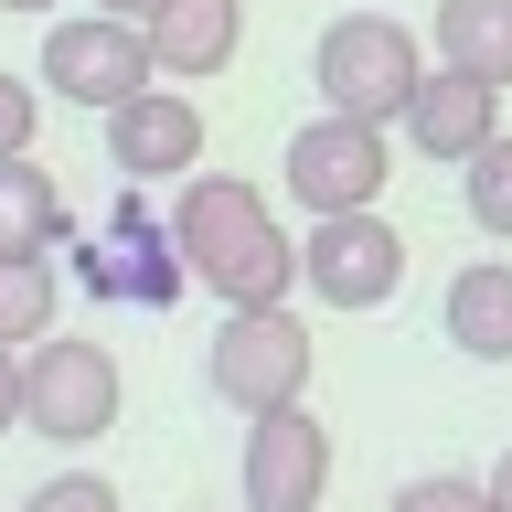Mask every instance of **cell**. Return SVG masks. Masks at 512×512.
Returning a JSON list of instances; mask_svg holds the SVG:
<instances>
[{"mask_svg": "<svg viewBox=\"0 0 512 512\" xmlns=\"http://www.w3.org/2000/svg\"><path fill=\"white\" fill-rule=\"evenodd\" d=\"M171 256H182V278L214 288L224 310H267V299L299 288V235H278V214H267L256 182H235V171H182Z\"/></svg>", "mask_w": 512, "mask_h": 512, "instance_id": "6da1fadb", "label": "cell"}, {"mask_svg": "<svg viewBox=\"0 0 512 512\" xmlns=\"http://www.w3.org/2000/svg\"><path fill=\"white\" fill-rule=\"evenodd\" d=\"M310 75H320V107H331V118H374L384 128L416 96V75H427V43H416L406 22H384V11H342V22L320 32Z\"/></svg>", "mask_w": 512, "mask_h": 512, "instance_id": "7a4b0ae2", "label": "cell"}, {"mask_svg": "<svg viewBox=\"0 0 512 512\" xmlns=\"http://www.w3.org/2000/svg\"><path fill=\"white\" fill-rule=\"evenodd\" d=\"M118 352L107 342H64V331H43V342H22V427L54 448H96L107 427H118Z\"/></svg>", "mask_w": 512, "mask_h": 512, "instance_id": "3957f363", "label": "cell"}, {"mask_svg": "<svg viewBox=\"0 0 512 512\" xmlns=\"http://www.w3.org/2000/svg\"><path fill=\"white\" fill-rule=\"evenodd\" d=\"M203 384H214L235 416L299 406V395H310V331H299V310H288V299H267V310H224L214 352H203Z\"/></svg>", "mask_w": 512, "mask_h": 512, "instance_id": "277c9868", "label": "cell"}, {"mask_svg": "<svg viewBox=\"0 0 512 512\" xmlns=\"http://www.w3.org/2000/svg\"><path fill=\"white\" fill-rule=\"evenodd\" d=\"M299 288H310L320 310H384V299L406 288V235L384 224V203H363V214H310V235H299Z\"/></svg>", "mask_w": 512, "mask_h": 512, "instance_id": "5b68a950", "label": "cell"}, {"mask_svg": "<svg viewBox=\"0 0 512 512\" xmlns=\"http://www.w3.org/2000/svg\"><path fill=\"white\" fill-rule=\"evenodd\" d=\"M288 192H299V214H363V203H384V171H395V150H384L374 118H331L320 107L310 128H288Z\"/></svg>", "mask_w": 512, "mask_h": 512, "instance_id": "8992f818", "label": "cell"}, {"mask_svg": "<svg viewBox=\"0 0 512 512\" xmlns=\"http://www.w3.org/2000/svg\"><path fill=\"white\" fill-rule=\"evenodd\" d=\"M43 86L64 96V107H118V96L160 86L150 75V43H139V22H118V11H86V22H54L43 32Z\"/></svg>", "mask_w": 512, "mask_h": 512, "instance_id": "52a82bcc", "label": "cell"}, {"mask_svg": "<svg viewBox=\"0 0 512 512\" xmlns=\"http://www.w3.org/2000/svg\"><path fill=\"white\" fill-rule=\"evenodd\" d=\"M320 491H331V427L310 416V395L246 416V512H320Z\"/></svg>", "mask_w": 512, "mask_h": 512, "instance_id": "ba28073f", "label": "cell"}, {"mask_svg": "<svg viewBox=\"0 0 512 512\" xmlns=\"http://www.w3.org/2000/svg\"><path fill=\"white\" fill-rule=\"evenodd\" d=\"M107 160H118V182H182L203 171V107L182 86H139L107 107Z\"/></svg>", "mask_w": 512, "mask_h": 512, "instance_id": "9c48e42d", "label": "cell"}, {"mask_svg": "<svg viewBox=\"0 0 512 512\" xmlns=\"http://www.w3.org/2000/svg\"><path fill=\"white\" fill-rule=\"evenodd\" d=\"M86 288L96 299H139V310H171V299L192 288L182 256H171V224L139 203V182H128V203L107 214V235L86 246Z\"/></svg>", "mask_w": 512, "mask_h": 512, "instance_id": "30bf717a", "label": "cell"}, {"mask_svg": "<svg viewBox=\"0 0 512 512\" xmlns=\"http://www.w3.org/2000/svg\"><path fill=\"white\" fill-rule=\"evenodd\" d=\"M395 128H406V150H427V160H459L502 128V86H480V75H459V64H427L416 75V96L395 107Z\"/></svg>", "mask_w": 512, "mask_h": 512, "instance_id": "8fae6325", "label": "cell"}, {"mask_svg": "<svg viewBox=\"0 0 512 512\" xmlns=\"http://www.w3.org/2000/svg\"><path fill=\"white\" fill-rule=\"evenodd\" d=\"M139 43H150V75L203 86V75H224L235 43H246V0H150Z\"/></svg>", "mask_w": 512, "mask_h": 512, "instance_id": "7c38bea8", "label": "cell"}, {"mask_svg": "<svg viewBox=\"0 0 512 512\" xmlns=\"http://www.w3.org/2000/svg\"><path fill=\"white\" fill-rule=\"evenodd\" d=\"M448 342L470 363H512V256H470L448 278Z\"/></svg>", "mask_w": 512, "mask_h": 512, "instance_id": "4fadbf2b", "label": "cell"}, {"mask_svg": "<svg viewBox=\"0 0 512 512\" xmlns=\"http://www.w3.org/2000/svg\"><path fill=\"white\" fill-rule=\"evenodd\" d=\"M438 64L512 96V0H438Z\"/></svg>", "mask_w": 512, "mask_h": 512, "instance_id": "5bb4252c", "label": "cell"}, {"mask_svg": "<svg viewBox=\"0 0 512 512\" xmlns=\"http://www.w3.org/2000/svg\"><path fill=\"white\" fill-rule=\"evenodd\" d=\"M64 224H75V214H64L54 171H32V150L0 160V256H54Z\"/></svg>", "mask_w": 512, "mask_h": 512, "instance_id": "9a60e30c", "label": "cell"}, {"mask_svg": "<svg viewBox=\"0 0 512 512\" xmlns=\"http://www.w3.org/2000/svg\"><path fill=\"white\" fill-rule=\"evenodd\" d=\"M54 267H43V256H0V342L22 352V342H43V331H54Z\"/></svg>", "mask_w": 512, "mask_h": 512, "instance_id": "2e32d148", "label": "cell"}, {"mask_svg": "<svg viewBox=\"0 0 512 512\" xmlns=\"http://www.w3.org/2000/svg\"><path fill=\"white\" fill-rule=\"evenodd\" d=\"M459 192H470V224L512 246V128H491L470 160H459Z\"/></svg>", "mask_w": 512, "mask_h": 512, "instance_id": "e0dca14e", "label": "cell"}, {"mask_svg": "<svg viewBox=\"0 0 512 512\" xmlns=\"http://www.w3.org/2000/svg\"><path fill=\"white\" fill-rule=\"evenodd\" d=\"M384 512H491V491H480L470 470H427V480H406Z\"/></svg>", "mask_w": 512, "mask_h": 512, "instance_id": "ac0fdd59", "label": "cell"}, {"mask_svg": "<svg viewBox=\"0 0 512 512\" xmlns=\"http://www.w3.org/2000/svg\"><path fill=\"white\" fill-rule=\"evenodd\" d=\"M32 128H43V96H32V75H0V160L32 150Z\"/></svg>", "mask_w": 512, "mask_h": 512, "instance_id": "d6986e66", "label": "cell"}, {"mask_svg": "<svg viewBox=\"0 0 512 512\" xmlns=\"http://www.w3.org/2000/svg\"><path fill=\"white\" fill-rule=\"evenodd\" d=\"M22 512H118V491H107L96 470H64V480H43Z\"/></svg>", "mask_w": 512, "mask_h": 512, "instance_id": "ffe728a7", "label": "cell"}, {"mask_svg": "<svg viewBox=\"0 0 512 512\" xmlns=\"http://www.w3.org/2000/svg\"><path fill=\"white\" fill-rule=\"evenodd\" d=\"M11 427H22V352L0 342V438H11Z\"/></svg>", "mask_w": 512, "mask_h": 512, "instance_id": "44dd1931", "label": "cell"}, {"mask_svg": "<svg viewBox=\"0 0 512 512\" xmlns=\"http://www.w3.org/2000/svg\"><path fill=\"white\" fill-rule=\"evenodd\" d=\"M480 491H491V512H512V459H502L491 480H480Z\"/></svg>", "mask_w": 512, "mask_h": 512, "instance_id": "7402d4cb", "label": "cell"}, {"mask_svg": "<svg viewBox=\"0 0 512 512\" xmlns=\"http://www.w3.org/2000/svg\"><path fill=\"white\" fill-rule=\"evenodd\" d=\"M96 11H118V22H150V0H96Z\"/></svg>", "mask_w": 512, "mask_h": 512, "instance_id": "603a6c76", "label": "cell"}, {"mask_svg": "<svg viewBox=\"0 0 512 512\" xmlns=\"http://www.w3.org/2000/svg\"><path fill=\"white\" fill-rule=\"evenodd\" d=\"M0 11H54V0H0Z\"/></svg>", "mask_w": 512, "mask_h": 512, "instance_id": "cb8c5ba5", "label": "cell"}]
</instances>
